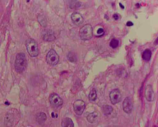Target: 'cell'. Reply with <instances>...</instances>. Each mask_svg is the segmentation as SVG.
<instances>
[{"instance_id": "obj_23", "label": "cell", "mask_w": 158, "mask_h": 127, "mask_svg": "<svg viewBox=\"0 0 158 127\" xmlns=\"http://www.w3.org/2000/svg\"><path fill=\"white\" fill-rule=\"evenodd\" d=\"M113 18H114V20H119V17L118 15L117 14L115 13V14L113 15Z\"/></svg>"}, {"instance_id": "obj_2", "label": "cell", "mask_w": 158, "mask_h": 127, "mask_svg": "<svg viewBox=\"0 0 158 127\" xmlns=\"http://www.w3.org/2000/svg\"><path fill=\"white\" fill-rule=\"evenodd\" d=\"M26 49L29 55L32 57H37L39 54V50L38 44L34 40L28 39L26 42Z\"/></svg>"}, {"instance_id": "obj_4", "label": "cell", "mask_w": 158, "mask_h": 127, "mask_svg": "<svg viewBox=\"0 0 158 127\" xmlns=\"http://www.w3.org/2000/svg\"><path fill=\"white\" fill-rule=\"evenodd\" d=\"M46 62L51 66H55L59 62V58L58 54L54 50H50L46 57Z\"/></svg>"}, {"instance_id": "obj_5", "label": "cell", "mask_w": 158, "mask_h": 127, "mask_svg": "<svg viewBox=\"0 0 158 127\" xmlns=\"http://www.w3.org/2000/svg\"><path fill=\"white\" fill-rule=\"evenodd\" d=\"M49 101L51 105L54 107H58L63 104V99L57 93H52L49 98Z\"/></svg>"}, {"instance_id": "obj_3", "label": "cell", "mask_w": 158, "mask_h": 127, "mask_svg": "<svg viewBox=\"0 0 158 127\" xmlns=\"http://www.w3.org/2000/svg\"><path fill=\"white\" fill-rule=\"evenodd\" d=\"M79 36L83 41L90 40L93 36V28L89 24H86L83 26L79 31Z\"/></svg>"}, {"instance_id": "obj_22", "label": "cell", "mask_w": 158, "mask_h": 127, "mask_svg": "<svg viewBox=\"0 0 158 127\" xmlns=\"http://www.w3.org/2000/svg\"><path fill=\"white\" fill-rule=\"evenodd\" d=\"M104 33H105V31H104V29H103V28H99V29H98V30H97V35H101V36H103V35H104Z\"/></svg>"}, {"instance_id": "obj_8", "label": "cell", "mask_w": 158, "mask_h": 127, "mask_svg": "<svg viewBox=\"0 0 158 127\" xmlns=\"http://www.w3.org/2000/svg\"><path fill=\"white\" fill-rule=\"evenodd\" d=\"M145 96L146 100L149 102H152L154 99V93L152 86L148 85L146 86L145 91Z\"/></svg>"}, {"instance_id": "obj_19", "label": "cell", "mask_w": 158, "mask_h": 127, "mask_svg": "<svg viewBox=\"0 0 158 127\" xmlns=\"http://www.w3.org/2000/svg\"><path fill=\"white\" fill-rule=\"evenodd\" d=\"M103 111L106 116L110 115L113 111V108L111 106L109 105H105L103 107Z\"/></svg>"}, {"instance_id": "obj_16", "label": "cell", "mask_w": 158, "mask_h": 127, "mask_svg": "<svg viewBox=\"0 0 158 127\" xmlns=\"http://www.w3.org/2000/svg\"><path fill=\"white\" fill-rule=\"evenodd\" d=\"M55 39L53 32L51 31H47L43 35V40L45 41H53Z\"/></svg>"}, {"instance_id": "obj_1", "label": "cell", "mask_w": 158, "mask_h": 127, "mask_svg": "<svg viewBox=\"0 0 158 127\" xmlns=\"http://www.w3.org/2000/svg\"><path fill=\"white\" fill-rule=\"evenodd\" d=\"M26 66V59L25 54L22 53L16 55L15 62V70L17 72L21 73L25 70Z\"/></svg>"}, {"instance_id": "obj_20", "label": "cell", "mask_w": 158, "mask_h": 127, "mask_svg": "<svg viewBox=\"0 0 158 127\" xmlns=\"http://www.w3.org/2000/svg\"><path fill=\"white\" fill-rule=\"evenodd\" d=\"M119 45V41L116 39H113L111 40L109 43V46L113 49H117Z\"/></svg>"}, {"instance_id": "obj_18", "label": "cell", "mask_w": 158, "mask_h": 127, "mask_svg": "<svg viewBox=\"0 0 158 127\" xmlns=\"http://www.w3.org/2000/svg\"><path fill=\"white\" fill-rule=\"evenodd\" d=\"M89 98L90 101H95L97 100V90L95 88H93L90 91L89 93Z\"/></svg>"}, {"instance_id": "obj_21", "label": "cell", "mask_w": 158, "mask_h": 127, "mask_svg": "<svg viewBox=\"0 0 158 127\" xmlns=\"http://www.w3.org/2000/svg\"><path fill=\"white\" fill-rule=\"evenodd\" d=\"M68 60L71 62H74L76 60V56L74 54H73V53H71V52L69 53H68Z\"/></svg>"}, {"instance_id": "obj_12", "label": "cell", "mask_w": 158, "mask_h": 127, "mask_svg": "<svg viewBox=\"0 0 158 127\" xmlns=\"http://www.w3.org/2000/svg\"><path fill=\"white\" fill-rule=\"evenodd\" d=\"M47 119L46 114L44 112H40L35 115V120L39 124H42L44 123Z\"/></svg>"}, {"instance_id": "obj_14", "label": "cell", "mask_w": 158, "mask_h": 127, "mask_svg": "<svg viewBox=\"0 0 158 127\" xmlns=\"http://www.w3.org/2000/svg\"><path fill=\"white\" fill-rule=\"evenodd\" d=\"M99 117V113L97 112H93L90 113L87 117V120L89 123L95 122Z\"/></svg>"}, {"instance_id": "obj_9", "label": "cell", "mask_w": 158, "mask_h": 127, "mask_svg": "<svg viewBox=\"0 0 158 127\" xmlns=\"http://www.w3.org/2000/svg\"><path fill=\"white\" fill-rule=\"evenodd\" d=\"M133 109V104L131 100L129 97H126L123 102V110L126 113L129 114L132 112Z\"/></svg>"}, {"instance_id": "obj_10", "label": "cell", "mask_w": 158, "mask_h": 127, "mask_svg": "<svg viewBox=\"0 0 158 127\" xmlns=\"http://www.w3.org/2000/svg\"><path fill=\"white\" fill-rule=\"evenodd\" d=\"M72 21L77 26L81 25L84 22V18L79 13L74 12L71 15Z\"/></svg>"}, {"instance_id": "obj_6", "label": "cell", "mask_w": 158, "mask_h": 127, "mask_svg": "<svg viewBox=\"0 0 158 127\" xmlns=\"http://www.w3.org/2000/svg\"><path fill=\"white\" fill-rule=\"evenodd\" d=\"M109 98L113 105L117 104L121 100V94L118 89H114L109 93Z\"/></svg>"}, {"instance_id": "obj_17", "label": "cell", "mask_w": 158, "mask_h": 127, "mask_svg": "<svg viewBox=\"0 0 158 127\" xmlns=\"http://www.w3.org/2000/svg\"><path fill=\"white\" fill-rule=\"evenodd\" d=\"M152 52L149 49H146L142 53V59L146 61H149L150 60Z\"/></svg>"}, {"instance_id": "obj_13", "label": "cell", "mask_w": 158, "mask_h": 127, "mask_svg": "<svg viewBox=\"0 0 158 127\" xmlns=\"http://www.w3.org/2000/svg\"><path fill=\"white\" fill-rule=\"evenodd\" d=\"M61 126L62 127H74V124L72 119L65 117L62 119Z\"/></svg>"}, {"instance_id": "obj_24", "label": "cell", "mask_w": 158, "mask_h": 127, "mask_svg": "<svg viewBox=\"0 0 158 127\" xmlns=\"http://www.w3.org/2000/svg\"><path fill=\"white\" fill-rule=\"evenodd\" d=\"M127 26H129V27H130V26H132L133 25V23L131 21H128L127 23Z\"/></svg>"}, {"instance_id": "obj_25", "label": "cell", "mask_w": 158, "mask_h": 127, "mask_svg": "<svg viewBox=\"0 0 158 127\" xmlns=\"http://www.w3.org/2000/svg\"><path fill=\"white\" fill-rule=\"evenodd\" d=\"M119 5H120V7L122 9H124V6H123V5H122V4H121V3H120Z\"/></svg>"}, {"instance_id": "obj_7", "label": "cell", "mask_w": 158, "mask_h": 127, "mask_svg": "<svg viewBox=\"0 0 158 127\" xmlns=\"http://www.w3.org/2000/svg\"><path fill=\"white\" fill-rule=\"evenodd\" d=\"M74 111L76 114L78 116L83 114L85 109V104L83 100H78L75 101L73 104Z\"/></svg>"}, {"instance_id": "obj_11", "label": "cell", "mask_w": 158, "mask_h": 127, "mask_svg": "<svg viewBox=\"0 0 158 127\" xmlns=\"http://www.w3.org/2000/svg\"><path fill=\"white\" fill-rule=\"evenodd\" d=\"M14 117L11 113H7L4 119V124L7 127H11L14 123Z\"/></svg>"}, {"instance_id": "obj_15", "label": "cell", "mask_w": 158, "mask_h": 127, "mask_svg": "<svg viewBox=\"0 0 158 127\" xmlns=\"http://www.w3.org/2000/svg\"><path fill=\"white\" fill-rule=\"evenodd\" d=\"M81 6V2L78 1H69L67 2V6L71 9H75Z\"/></svg>"}]
</instances>
